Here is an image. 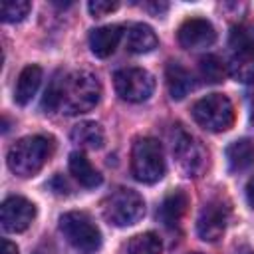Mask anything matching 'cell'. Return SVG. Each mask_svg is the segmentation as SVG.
Wrapping results in <instances>:
<instances>
[{
  "label": "cell",
  "mask_w": 254,
  "mask_h": 254,
  "mask_svg": "<svg viewBox=\"0 0 254 254\" xmlns=\"http://www.w3.org/2000/svg\"><path fill=\"white\" fill-rule=\"evenodd\" d=\"M101 97L99 79L87 69H75L69 73H58L48 85L42 109L46 113L62 111L65 115H79L91 111Z\"/></svg>",
  "instance_id": "cell-1"
},
{
  "label": "cell",
  "mask_w": 254,
  "mask_h": 254,
  "mask_svg": "<svg viewBox=\"0 0 254 254\" xmlns=\"http://www.w3.org/2000/svg\"><path fill=\"white\" fill-rule=\"evenodd\" d=\"M52 151H54V143L50 137L44 135L22 137L8 151V169L22 179L34 177L48 163Z\"/></svg>",
  "instance_id": "cell-2"
},
{
  "label": "cell",
  "mask_w": 254,
  "mask_h": 254,
  "mask_svg": "<svg viewBox=\"0 0 254 254\" xmlns=\"http://www.w3.org/2000/svg\"><path fill=\"white\" fill-rule=\"evenodd\" d=\"M230 58L228 73L232 79L242 83L254 81V24L242 22L232 28L228 38Z\"/></svg>",
  "instance_id": "cell-3"
},
{
  "label": "cell",
  "mask_w": 254,
  "mask_h": 254,
  "mask_svg": "<svg viewBox=\"0 0 254 254\" xmlns=\"http://www.w3.org/2000/svg\"><path fill=\"white\" fill-rule=\"evenodd\" d=\"M131 173L139 183H157L165 175L163 147L153 137H139L131 149Z\"/></svg>",
  "instance_id": "cell-4"
},
{
  "label": "cell",
  "mask_w": 254,
  "mask_h": 254,
  "mask_svg": "<svg viewBox=\"0 0 254 254\" xmlns=\"http://www.w3.org/2000/svg\"><path fill=\"white\" fill-rule=\"evenodd\" d=\"M60 232L65 242L81 254H93L101 246V232L85 212H65L60 218Z\"/></svg>",
  "instance_id": "cell-5"
},
{
  "label": "cell",
  "mask_w": 254,
  "mask_h": 254,
  "mask_svg": "<svg viewBox=\"0 0 254 254\" xmlns=\"http://www.w3.org/2000/svg\"><path fill=\"white\" fill-rule=\"evenodd\" d=\"M145 214V200L133 189H117L103 200V218L119 228L137 224Z\"/></svg>",
  "instance_id": "cell-6"
},
{
  "label": "cell",
  "mask_w": 254,
  "mask_h": 254,
  "mask_svg": "<svg viewBox=\"0 0 254 254\" xmlns=\"http://www.w3.org/2000/svg\"><path fill=\"white\" fill-rule=\"evenodd\" d=\"M192 119L210 133L228 131L234 123V107L222 93H210L200 97L192 105Z\"/></svg>",
  "instance_id": "cell-7"
},
{
  "label": "cell",
  "mask_w": 254,
  "mask_h": 254,
  "mask_svg": "<svg viewBox=\"0 0 254 254\" xmlns=\"http://www.w3.org/2000/svg\"><path fill=\"white\" fill-rule=\"evenodd\" d=\"M173 157L187 177H200L208 163V153L202 143L181 127L173 133Z\"/></svg>",
  "instance_id": "cell-8"
},
{
  "label": "cell",
  "mask_w": 254,
  "mask_h": 254,
  "mask_svg": "<svg viewBox=\"0 0 254 254\" xmlns=\"http://www.w3.org/2000/svg\"><path fill=\"white\" fill-rule=\"evenodd\" d=\"M115 91L123 101L143 103L153 95L155 79L143 67H123L113 75Z\"/></svg>",
  "instance_id": "cell-9"
},
{
  "label": "cell",
  "mask_w": 254,
  "mask_h": 254,
  "mask_svg": "<svg viewBox=\"0 0 254 254\" xmlns=\"http://www.w3.org/2000/svg\"><path fill=\"white\" fill-rule=\"evenodd\" d=\"M230 218V206L222 198H212L204 202L196 218V234L204 242H216L222 238Z\"/></svg>",
  "instance_id": "cell-10"
},
{
  "label": "cell",
  "mask_w": 254,
  "mask_h": 254,
  "mask_svg": "<svg viewBox=\"0 0 254 254\" xmlns=\"http://www.w3.org/2000/svg\"><path fill=\"white\" fill-rule=\"evenodd\" d=\"M36 218V204L24 196H8L2 202L0 220L6 232H24Z\"/></svg>",
  "instance_id": "cell-11"
},
{
  "label": "cell",
  "mask_w": 254,
  "mask_h": 254,
  "mask_svg": "<svg viewBox=\"0 0 254 254\" xmlns=\"http://www.w3.org/2000/svg\"><path fill=\"white\" fill-rule=\"evenodd\" d=\"M177 38L185 50H202L214 44L216 30L206 18H189L181 24Z\"/></svg>",
  "instance_id": "cell-12"
},
{
  "label": "cell",
  "mask_w": 254,
  "mask_h": 254,
  "mask_svg": "<svg viewBox=\"0 0 254 254\" xmlns=\"http://www.w3.org/2000/svg\"><path fill=\"white\" fill-rule=\"evenodd\" d=\"M123 36V28L117 24L111 26H101L91 30L89 34V50L95 58H109L115 48L119 46V40Z\"/></svg>",
  "instance_id": "cell-13"
},
{
  "label": "cell",
  "mask_w": 254,
  "mask_h": 254,
  "mask_svg": "<svg viewBox=\"0 0 254 254\" xmlns=\"http://www.w3.org/2000/svg\"><path fill=\"white\" fill-rule=\"evenodd\" d=\"M187 206H189V196L187 192L183 190H173L171 194L165 196V200L161 202L159 210H157V216L159 220L167 226V228H175L181 218L185 216L187 212Z\"/></svg>",
  "instance_id": "cell-14"
},
{
  "label": "cell",
  "mask_w": 254,
  "mask_h": 254,
  "mask_svg": "<svg viewBox=\"0 0 254 254\" xmlns=\"http://www.w3.org/2000/svg\"><path fill=\"white\" fill-rule=\"evenodd\" d=\"M42 83V67L40 65H26L16 81V89H14V99L18 105H28L32 101V97L36 95L38 87Z\"/></svg>",
  "instance_id": "cell-15"
},
{
  "label": "cell",
  "mask_w": 254,
  "mask_h": 254,
  "mask_svg": "<svg viewBox=\"0 0 254 254\" xmlns=\"http://www.w3.org/2000/svg\"><path fill=\"white\" fill-rule=\"evenodd\" d=\"M165 77H167V87H169V93H171L173 99L187 97L192 91V87H194L190 71L187 67H183L181 64H177V62H171L167 65Z\"/></svg>",
  "instance_id": "cell-16"
},
{
  "label": "cell",
  "mask_w": 254,
  "mask_h": 254,
  "mask_svg": "<svg viewBox=\"0 0 254 254\" xmlns=\"http://www.w3.org/2000/svg\"><path fill=\"white\" fill-rule=\"evenodd\" d=\"M159 44L157 34L153 32L151 26L147 24H133L127 30V38H125V46L131 54H147L151 50H155Z\"/></svg>",
  "instance_id": "cell-17"
},
{
  "label": "cell",
  "mask_w": 254,
  "mask_h": 254,
  "mask_svg": "<svg viewBox=\"0 0 254 254\" xmlns=\"http://www.w3.org/2000/svg\"><path fill=\"white\" fill-rule=\"evenodd\" d=\"M69 171L75 177V181L85 187V189H93L101 185V175L99 171L89 163V159L81 153V151H73L69 155Z\"/></svg>",
  "instance_id": "cell-18"
},
{
  "label": "cell",
  "mask_w": 254,
  "mask_h": 254,
  "mask_svg": "<svg viewBox=\"0 0 254 254\" xmlns=\"http://www.w3.org/2000/svg\"><path fill=\"white\" fill-rule=\"evenodd\" d=\"M71 141L77 143L79 147L83 149H101L103 143H105V133H103V127L95 121H81L77 123L71 133H69Z\"/></svg>",
  "instance_id": "cell-19"
},
{
  "label": "cell",
  "mask_w": 254,
  "mask_h": 254,
  "mask_svg": "<svg viewBox=\"0 0 254 254\" xmlns=\"http://www.w3.org/2000/svg\"><path fill=\"white\" fill-rule=\"evenodd\" d=\"M226 161L230 171H244L254 163V143L250 139H238L228 145Z\"/></svg>",
  "instance_id": "cell-20"
},
{
  "label": "cell",
  "mask_w": 254,
  "mask_h": 254,
  "mask_svg": "<svg viewBox=\"0 0 254 254\" xmlns=\"http://www.w3.org/2000/svg\"><path fill=\"white\" fill-rule=\"evenodd\" d=\"M127 254H163L161 238L155 232H143L127 242Z\"/></svg>",
  "instance_id": "cell-21"
},
{
  "label": "cell",
  "mask_w": 254,
  "mask_h": 254,
  "mask_svg": "<svg viewBox=\"0 0 254 254\" xmlns=\"http://www.w3.org/2000/svg\"><path fill=\"white\" fill-rule=\"evenodd\" d=\"M200 75L206 83H220L224 79V64L216 56H204L200 58Z\"/></svg>",
  "instance_id": "cell-22"
},
{
  "label": "cell",
  "mask_w": 254,
  "mask_h": 254,
  "mask_svg": "<svg viewBox=\"0 0 254 254\" xmlns=\"http://www.w3.org/2000/svg\"><path fill=\"white\" fill-rule=\"evenodd\" d=\"M30 10H32V4L28 0H10V2H2V6H0L2 20L8 24L22 22Z\"/></svg>",
  "instance_id": "cell-23"
},
{
  "label": "cell",
  "mask_w": 254,
  "mask_h": 254,
  "mask_svg": "<svg viewBox=\"0 0 254 254\" xmlns=\"http://www.w3.org/2000/svg\"><path fill=\"white\" fill-rule=\"evenodd\" d=\"M117 8H119V4H117V2H109V0H91V2L87 4L89 14L95 16V18H101V16H105V14H111V12H115Z\"/></svg>",
  "instance_id": "cell-24"
},
{
  "label": "cell",
  "mask_w": 254,
  "mask_h": 254,
  "mask_svg": "<svg viewBox=\"0 0 254 254\" xmlns=\"http://www.w3.org/2000/svg\"><path fill=\"white\" fill-rule=\"evenodd\" d=\"M0 254H18V246L4 238V240H2V252H0Z\"/></svg>",
  "instance_id": "cell-25"
},
{
  "label": "cell",
  "mask_w": 254,
  "mask_h": 254,
  "mask_svg": "<svg viewBox=\"0 0 254 254\" xmlns=\"http://www.w3.org/2000/svg\"><path fill=\"white\" fill-rule=\"evenodd\" d=\"M246 200H248V204L254 208V179H250L248 185H246Z\"/></svg>",
  "instance_id": "cell-26"
},
{
  "label": "cell",
  "mask_w": 254,
  "mask_h": 254,
  "mask_svg": "<svg viewBox=\"0 0 254 254\" xmlns=\"http://www.w3.org/2000/svg\"><path fill=\"white\" fill-rule=\"evenodd\" d=\"M236 254H254V250L252 248H240Z\"/></svg>",
  "instance_id": "cell-27"
},
{
  "label": "cell",
  "mask_w": 254,
  "mask_h": 254,
  "mask_svg": "<svg viewBox=\"0 0 254 254\" xmlns=\"http://www.w3.org/2000/svg\"><path fill=\"white\" fill-rule=\"evenodd\" d=\"M250 121H252V125H254V107H252V115H250Z\"/></svg>",
  "instance_id": "cell-28"
}]
</instances>
